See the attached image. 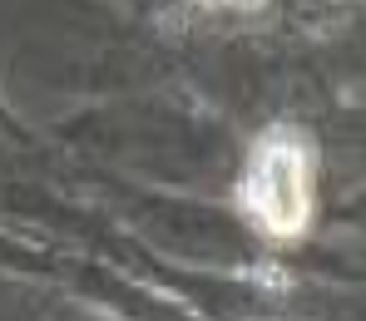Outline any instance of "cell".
<instances>
[{"mask_svg":"<svg viewBox=\"0 0 366 321\" xmlns=\"http://www.w3.org/2000/svg\"><path fill=\"white\" fill-rule=\"evenodd\" d=\"M312 183H317L312 148L292 128H272L257 138L243 178H238V203L267 238L292 243L312 223Z\"/></svg>","mask_w":366,"mask_h":321,"instance_id":"cell-1","label":"cell"}]
</instances>
